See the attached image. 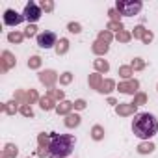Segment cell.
Returning <instances> with one entry per match:
<instances>
[{
	"instance_id": "5b68a950",
	"label": "cell",
	"mask_w": 158,
	"mask_h": 158,
	"mask_svg": "<svg viewBox=\"0 0 158 158\" xmlns=\"http://www.w3.org/2000/svg\"><path fill=\"white\" fill-rule=\"evenodd\" d=\"M23 15H24V21H28V23H37V21L41 19V8H39L35 2H30V4H26Z\"/></svg>"
},
{
	"instance_id": "3957f363",
	"label": "cell",
	"mask_w": 158,
	"mask_h": 158,
	"mask_svg": "<svg viewBox=\"0 0 158 158\" xmlns=\"http://www.w3.org/2000/svg\"><path fill=\"white\" fill-rule=\"evenodd\" d=\"M143 4L139 2V0H130V2H127V0H117L115 2V10L125 15V17H132V15H138L141 11Z\"/></svg>"
},
{
	"instance_id": "7402d4cb",
	"label": "cell",
	"mask_w": 158,
	"mask_h": 158,
	"mask_svg": "<svg viewBox=\"0 0 158 158\" xmlns=\"http://www.w3.org/2000/svg\"><path fill=\"white\" fill-rule=\"evenodd\" d=\"M151 39H152V34H145V35H143V41H145V43H149Z\"/></svg>"
},
{
	"instance_id": "2e32d148",
	"label": "cell",
	"mask_w": 158,
	"mask_h": 158,
	"mask_svg": "<svg viewBox=\"0 0 158 158\" xmlns=\"http://www.w3.org/2000/svg\"><path fill=\"white\" fill-rule=\"evenodd\" d=\"M24 35H28V37H32V35H35V26H32V24H30V26L26 28V32H24Z\"/></svg>"
},
{
	"instance_id": "6da1fadb",
	"label": "cell",
	"mask_w": 158,
	"mask_h": 158,
	"mask_svg": "<svg viewBox=\"0 0 158 158\" xmlns=\"http://www.w3.org/2000/svg\"><path fill=\"white\" fill-rule=\"evenodd\" d=\"M132 132L139 139H149L158 132V121L152 114H136L132 119Z\"/></svg>"
},
{
	"instance_id": "e0dca14e",
	"label": "cell",
	"mask_w": 158,
	"mask_h": 158,
	"mask_svg": "<svg viewBox=\"0 0 158 158\" xmlns=\"http://www.w3.org/2000/svg\"><path fill=\"white\" fill-rule=\"evenodd\" d=\"M93 132H95V134H93V138H95V139H101V138H102V134H101V128H99V127H97Z\"/></svg>"
},
{
	"instance_id": "d4e9b609",
	"label": "cell",
	"mask_w": 158,
	"mask_h": 158,
	"mask_svg": "<svg viewBox=\"0 0 158 158\" xmlns=\"http://www.w3.org/2000/svg\"><path fill=\"white\" fill-rule=\"evenodd\" d=\"M67 108H69V102H63V106H61V108H58V112H65Z\"/></svg>"
},
{
	"instance_id": "ffe728a7",
	"label": "cell",
	"mask_w": 158,
	"mask_h": 158,
	"mask_svg": "<svg viewBox=\"0 0 158 158\" xmlns=\"http://www.w3.org/2000/svg\"><path fill=\"white\" fill-rule=\"evenodd\" d=\"M121 74H123V76H128V74H130V69H128V67H123V69H121Z\"/></svg>"
},
{
	"instance_id": "cb8c5ba5",
	"label": "cell",
	"mask_w": 158,
	"mask_h": 158,
	"mask_svg": "<svg viewBox=\"0 0 158 158\" xmlns=\"http://www.w3.org/2000/svg\"><path fill=\"white\" fill-rule=\"evenodd\" d=\"M117 37H119V39H121V41H127V39H128V34H119V35H117Z\"/></svg>"
},
{
	"instance_id": "4fadbf2b",
	"label": "cell",
	"mask_w": 158,
	"mask_h": 158,
	"mask_svg": "<svg viewBox=\"0 0 158 158\" xmlns=\"http://www.w3.org/2000/svg\"><path fill=\"white\" fill-rule=\"evenodd\" d=\"M95 65H97V69H101V71H108V63H106V61H102V60H97V61H95Z\"/></svg>"
},
{
	"instance_id": "9c48e42d",
	"label": "cell",
	"mask_w": 158,
	"mask_h": 158,
	"mask_svg": "<svg viewBox=\"0 0 158 158\" xmlns=\"http://www.w3.org/2000/svg\"><path fill=\"white\" fill-rule=\"evenodd\" d=\"M136 108V104H128V106H117V114H130Z\"/></svg>"
},
{
	"instance_id": "484cf974",
	"label": "cell",
	"mask_w": 158,
	"mask_h": 158,
	"mask_svg": "<svg viewBox=\"0 0 158 158\" xmlns=\"http://www.w3.org/2000/svg\"><path fill=\"white\" fill-rule=\"evenodd\" d=\"M84 106H86L84 101H78V102H76V108H84Z\"/></svg>"
},
{
	"instance_id": "277c9868",
	"label": "cell",
	"mask_w": 158,
	"mask_h": 158,
	"mask_svg": "<svg viewBox=\"0 0 158 158\" xmlns=\"http://www.w3.org/2000/svg\"><path fill=\"white\" fill-rule=\"evenodd\" d=\"M37 45H39L41 48H52L54 45H58V37H56V34L50 32V30L41 32V34H37Z\"/></svg>"
},
{
	"instance_id": "d6986e66",
	"label": "cell",
	"mask_w": 158,
	"mask_h": 158,
	"mask_svg": "<svg viewBox=\"0 0 158 158\" xmlns=\"http://www.w3.org/2000/svg\"><path fill=\"white\" fill-rule=\"evenodd\" d=\"M10 41H21V35H17V34H11V35H10Z\"/></svg>"
},
{
	"instance_id": "44dd1931",
	"label": "cell",
	"mask_w": 158,
	"mask_h": 158,
	"mask_svg": "<svg viewBox=\"0 0 158 158\" xmlns=\"http://www.w3.org/2000/svg\"><path fill=\"white\" fill-rule=\"evenodd\" d=\"M69 80H71V74H69V73H65V76L61 78V82H63V84H67Z\"/></svg>"
},
{
	"instance_id": "8fae6325",
	"label": "cell",
	"mask_w": 158,
	"mask_h": 158,
	"mask_svg": "<svg viewBox=\"0 0 158 158\" xmlns=\"http://www.w3.org/2000/svg\"><path fill=\"white\" fill-rule=\"evenodd\" d=\"M56 50H58V54H63V52L67 50V39H61V41L58 43V47H56Z\"/></svg>"
},
{
	"instance_id": "30bf717a",
	"label": "cell",
	"mask_w": 158,
	"mask_h": 158,
	"mask_svg": "<svg viewBox=\"0 0 158 158\" xmlns=\"http://www.w3.org/2000/svg\"><path fill=\"white\" fill-rule=\"evenodd\" d=\"M78 123H80V117L78 115H69L67 117V127H76Z\"/></svg>"
},
{
	"instance_id": "603a6c76",
	"label": "cell",
	"mask_w": 158,
	"mask_h": 158,
	"mask_svg": "<svg viewBox=\"0 0 158 158\" xmlns=\"http://www.w3.org/2000/svg\"><path fill=\"white\" fill-rule=\"evenodd\" d=\"M32 67H37L39 65V58H32V63H30Z\"/></svg>"
},
{
	"instance_id": "7a4b0ae2",
	"label": "cell",
	"mask_w": 158,
	"mask_h": 158,
	"mask_svg": "<svg viewBox=\"0 0 158 158\" xmlns=\"http://www.w3.org/2000/svg\"><path fill=\"white\" fill-rule=\"evenodd\" d=\"M74 145V138L67 134H52L50 136V145L47 151L48 158H65L71 154Z\"/></svg>"
},
{
	"instance_id": "ac0fdd59",
	"label": "cell",
	"mask_w": 158,
	"mask_h": 158,
	"mask_svg": "<svg viewBox=\"0 0 158 158\" xmlns=\"http://www.w3.org/2000/svg\"><path fill=\"white\" fill-rule=\"evenodd\" d=\"M41 8H45L47 11H50V10H52V4H50V2H41Z\"/></svg>"
},
{
	"instance_id": "9a60e30c",
	"label": "cell",
	"mask_w": 158,
	"mask_h": 158,
	"mask_svg": "<svg viewBox=\"0 0 158 158\" xmlns=\"http://www.w3.org/2000/svg\"><path fill=\"white\" fill-rule=\"evenodd\" d=\"M41 80H43V82H45V80H47V82H48V84H50V82H52V80H54V73H48V76H45V73H43V74H41Z\"/></svg>"
},
{
	"instance_id": "8992f818",
	"label": "cell",
	"mask_w": 158,
	"mask_h": 158,
	"mask_svg": "<svg viewBox=\"0 0 158 158\" xmlns=\"http://www.w3.org/2000/svg\"><path fill=\"white\" fill-rule=\"evenodd\" d=\"M24 21V15H21V13H17V11H13V10H8L6 13H4V23L8 24V26H17V24H21Z\"/></svg>"
},
{
	"instance_id": "52a82bcc",
	"label": "cell",
	"mask_w": 158,
	"mask_h": 158,
	"mask_svg": "<svg viewBox=\"0 0 158 158\" xmlns=\"http://www.w3.org/2000/svg\"><path fill=\"white\" fill-rule=\"evenodd\" d=\"M136 88H138V82L134 80V82H128V84H121L119 91H123V93H136Z\"/></svg>"
},
{
	"instance_id": "5bb4252c",
	"label": "cell",
	"mask_w": 158,
	"mask_h": 158,
	"mask_svg": "<svg viewBox=\"0 0 158 158\" xmlns=\"http://www.w3.org/2000/svg\"><path fill=\"white\" fill-rule=\"evenodd\" d=\"M69 32H73V34H78V32H80V24L71 23V24H69Z\"/></svg>"
},
{
	"instance_id": "7c38bea8",
	"label": "cell",
	"mask_w": 158,
	"mask_h": 158,
	"mask_svg": "<svg viewBox=\"0 0 158 158\" xmlns=\"http://www.w3.org/2000/svg\"><path fill=\"white\" fill-rule=\"evenodd\" d=\"M95 52H106L108 50V45H102V43H95Z\"/></svg>"
},
{
	"instance_id": "ba28073f",
	"label": "cell",
	"mask_w": 158,
	"mask_h": 158,
	"mask_svg": "<svg viewBox=\"0 0 158 158\" xmlns=\"http://www.w3.org/2000/svg\"><path fill=\"white\" fill-rule=\"evenodd\" d=\"M138 151H139L141 154H147V152H152V151H154V145H152V143H141V145L138 147Z\"/></svg>"
}]
</instances>
